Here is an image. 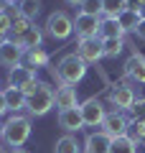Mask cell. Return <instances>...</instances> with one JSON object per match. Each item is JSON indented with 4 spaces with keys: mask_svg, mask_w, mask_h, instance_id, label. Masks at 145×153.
Returning a JSON list of instances; mask_svg holds the SVG:
<instances>
[{
    "mask_svg": "<svg viewBox=\"0 0 145 153\" xmlns=\"http://www.w3.org/2000/svg\"><path fill=\"white\" fill-rule=\"evenodd\" d=\"M5 94V102H8V112H18V110H26V94L16 87H5L3 89Z\"/></svg>",
    "mask_w": 145,
    "mask_h": 153,
    "instance_id": "ac0fdd59",
    "label": "cell"
},
{
    "mask_svg": "<svg viewBox=\"0 0 145 153\" xmlns=\"http://www.w3.org/2000/svg\"><path fill=\"white\" fill-rule=\"evenodd\" d=\"M0 92H3V89H0Z\"/></svg>",
    "mask_w": 145,
    "mask_h": 153,
    "instance_id": "f35d334b",
    "label": "cell"
},
{
    "mask_svg": "<svg viewBox=\"0 0 145 153\" xmlns=\"http://www.w3.org/2000/svg\"><path fill=\"white\" fill-rule=\"evenodd\" d=\"M26 64L31 66V69H41V66H48V54L43 51V46L26 51Z\"/></svg>",
    "mask_w": 145,
    "mask_h": 153,
    "instance_id": "ffe728a7",
    "label": "cell"
},
{
    "mask_svg": "<svg viewBox=\"0 0 145 153\" xmlns=\"http://www.w3.org/2000/svg\"><path fill=\"white\" fill-rule=\"evenodd\" d=\"M56 107H59V112L79 107L76 89H74V87H69V84H61V87H56Z\"/></svg>",
    "mask_w": 145,
    "mask_h": 153,
    "instance_id": "9a60e30c",
    "label": "cell"
},
{
    "mask_svg": "<svg viewBox=\"0 0 145 153\" xmlns=\"http://www.w3.org/2000/svg\"><path fill=\"white\" fill-rule=\"evenodd\" d=\"M8 3H16V0H8Z\"/></svg>",
    "mask_w": 145,
    "mask_h": 153,
    "instance_id": "74e56055",
    "label": "cell"
},
{
    "mask_svg": "<svg viewBox=\"0 0 145 153\" xmlns=\"http://www.w3.org/2000/svg\"><path fill=\"white\" fill-rule=\"evenodd\" d=\"M43 31H46L51 38H56V41H66V38L74 36V18H69L64 10H54L46 18Z\"/></svg>",
    "mask_w": 145,
    "mask_h": 153,
    "instance_id": "3957f363",
    "label": "cell"
},
{
    "mask_svg": "<svg viewBox=\"0 0 145 153\" xmlns=\"http://www.w3.org/2000/svg\"><path fill=\"white\" fill-rule=\"evenodd\" d=\"M54 105H56V89L51 87V84H46V82H43V87L38 89L33 97L26 100V110H28V115H33V117H43Z\"/></svg>",
    "mask_w": 145,
    "mask_h": 153,
    "instance_id": "277c9868",
    "label": "cell"
},
{
    "mask_svg": "<svg viewBox=\"0 0 145 153\" xmlns=\"http://www.w3.org/2000/svg\"><path fill=\"white\" fill-rule=\"evenodd\" d=\"M81 120H84V128H102L104 117H107V110H104L102 100L99 97H89L79 105Z\"/></svg>",
    "mask_w": 145,
    "mask_h": 153,
    "instance_id": "5b68a950",
    "label": "cell"
},
{
    "mask_svg": "<svg viewBox=\"0 0 145 153\" xmlns=\"http://www.w3.org/2000/svg\"><path fill=\"white\" fill-rule=\"evenodd\" d=\"M138 13H140V18L145 21V5H140V10H138Z\"/></svg>",
    "mask_w": 145,
    "mask_h": 153,
    "instance_id": "e575fe53",
    "label": "cell"
},
{
    "mask_svg": "<svg viewBox=\"0 0 145 153\" xmlns=\"http://www.w3.org/2000/svg\"><path fill=\"white\" fill-rule=\"evenodd\" d=\"M127 0H104V5H102V16L104 18H120L125 10H127Z\"/></svg>",
    "mask_w": 145,
    "mask_h": 153,
    "instance_id": "44dd1931",
    "label": "cell"
},
{
    "mask_svg": "<svg viewBox=\"0 0 145 153\" xmlns=\"http://www.w3.org/2000/svg\"><path fill=\"white\" fill-rule=\"evenodd\" d=\"M135 36L145 41V21H140V26H138V31H135Z\"/></svg>",
    "mask_w": 145,
    "mask_h": 153,
    "instance_id": "4dcf8cb0",
    "label": "cell"
},
{
    "mask_svg": "<svg viewBox=\"0 0 145 153\" xmlns=\"http://www.w3.org/2000/svg\"><path fill=\"white\" fill-rule=\"evenodd\" d=\"M130 112H132L135 120H145V97H138V100H135V105H132Z\"/></svg>",
    "mask_w": 145,
    "mask_h": 153,
    "instance_id": "4316f807",
    "label": "cell"
},
{
    "mask_svg": "<svg viewBox=\"0 0 145 153\" xmlns=\"http://www.w3.org/2000/svg\"><path fill=\"white\" fill-rule=\"evenodd\" d=\"M99 18L94 16H87V13H79V16L74 18V33L81 38H99Z\"/></svg>",
    "mask_w": 145,
    "mask_h": 153,
    "instance_id": "30bf717a",
    "label": "cell"
},
{
    "mask_svg": "<svg viewBox=\"0 0 145 153\" xmlns=\"http://www.w3.org/2000/svg\"><path fill=\"white\" fill-rule=\"evenodd\" d=\"M28 138H31V117L16 112L13 117H8V120L3 123V140H5V146H10L13 151H16V148H23Z\"/></svg>",
    "mask_w": 145,
    "mask_h": 153,
    "instance_id": "7a4b0ae2",
    "label": "cell"
},
{
    "mask_svg": "<svg viewBox=\"0 0 145 153\" xmlns=\"http://www.w3.org/2000/svg\"><path fill=\"white\" fill-rule=\"evenodd\" d=\"M51 74L59 79L61 84H69V87H74L76 82H81L87 76V64L74 54H64L59 61H56V66H51Z\"/></svg>",
    "mask_w": 145,
    "mask_h": 153,
    "instance_id": "6da1fadb",
    "label": "cell"
},
{
    "mask_svg": "<svg viewBox=\"0 0 145 153\" xmlns=\"http://www.w3.org/2000/svg\"><path fill=\"white\" fill-rule=\"evenodd\" d=\"M125 74H127L132 82L145 84V56L138 54V51H132V54L127 56V61H125Z\"/></svg>",
    "mask_w": 145,
    "mask_h": 153,
    "instance_id": "7c38bea8",
    "label": "cell"
},
{
    "mask_svg": "<svg viewBox=\"0 0 145 153\" xmlns=\"http://www.w3.org/2000/svg\"><path fill=\"white\" fill-rule=\"evenodd\" d=\"M102 5H104V0H84V5H81V13L99 18V16H102Z\"/></svg>",
    "mask_w": 145,
    "mask_h": 153,
    "instance_id": "484cf974",
    "label": "cell"
},
{
    "mask_svg": "<svg viewBox=\"0 0 145 153\" xmlns=\"http://www.w3.org/2000/svg\"><path fill=\"white\" fill-rule=\"evenodd\" d=\"M109 148H112V138L107 133L97 130V133L87 135L84 146H81V153H109Z\"/></svg>",
    "mask_w": 145,
    "mask_h": 153,
    "instance_id": "8fae6325",
    "label": "cell"
},
{
    "mask_svg": "<svg viewBox=\"0 0 145 153\" xmlns=\"http://www.w3.org/2000/svg\"><path fill=\"white\" fill-rule=\"evenodd\" d=\"M54 153H81V148H79V143H76L74 135H64V138L56 140Z\"/></svg>",
    "mask_w": 145,
    "mask_h": 153,
    "instance_id": "7402d4cb",
    "label": "cell"
},
{
    "mask_svg": "<svg viewBox=\"0 0 145 153\" xmlns=\"http://www.w3.org/2000/svg\"><path fill=\"white\" fill-rule=\"evenodd\" d=\"M0 140H3V123H0Z\"/></svg>",
    "mask_w": 145,
    "mask_h": 153,
    "instance_id": "8d00e7d4",
    "label": "cell"
},
{
    "mask_svg": "<svg viewBox=\"0 0 145 153\" xmlns=\"http://www.w3.org/2000/svg\"><path fill=\"white\" fill-rule=\"evenodd\" d=\"M59 128H64L66 133H79L81 128H84V120H81V112L79 107L74 110H64V112H59Z\"/></svg>",
    "mask_w": 145,
    "mask_h": 153,
    "instance_id": "5bb4252c",
    "label": "cell"
},
{
    "mask_svg": "<svg viewBox=\"0 0 145 153\" xmlns=\"http://www.w3.org/2000/svg\"><path fill=\"white\" fill-rule=\"evenodd\" d=\"M125 49V41L122 38H107V41H102V51L107 59H115V56H120Z\"/></svg>",
    "mask_w": 145,
    "mask_h": 153,
    "instance_id": "603a6c76",
    "label": "cell"
},
{
    "mask_svg": "<svg viewBox=\"0 0 145 153\" xmlns=\"http://www.w3.org/2000/svg\"><path fill=\"white\" fill-rule=\"evenodd\" d=\"M8 112V102H5V94L0 92V115H5Z\"/></svg>",
    "mask_w": 145,
    "mask_h": 153,
    "instance_id": "f546056e",
    "label": "cell"
},
{
    "mask_svg": "<svg viewBox=\"0 0 145 153\" xmlns=\"http://www.w3.org/2000/svg\"><path fill=\"white\" fill-rule=\"evenodd\" d=\"M33 79H36V69H31L28 64H21L8 71V87H16V89H21L23 84L33 82Z\"/></svg>",
    "mask_w": 145,
    "mask_h": 153,
    "instance_id": "4fadbf2b",
    "label": "cell"
},
{
    "mask_svg": "<svg viewBox=\"0 0 145 153\" xmlns=\"http://www.w3.org/2000/svg\"><path fill=\"white\" fill-rule=\"evenodd\" d=\"M140 5H145V0H135L132 3V8H138V10H140Z\"/></svg>",
    "mask_w": 145,
    "mask_h": 153,
    "instance_id": "836d02e7",
    "label": "cell"
},
{
    "mask_svg": "<svg viewBox=\"0 0 145 153\" xmlns=\"http://www.w3.org/2000/svg\"><path fill=\"white\" fill-rule=\"evenodd\" d=\"M76 56H79L87 66H89V64H97L99 59H104L102 41H99V38H81L79 44H76Z\"/></svg>",
    "mask_w": 145,
    "mask_h": 153,
    "instance_id": "8992f818",
    "label": "cell"
},
{
    "mask_svg": "<svg viewBox=\"0 0 145 153\" xmlns=\"http://www.w3.org/2000/svg\"><path fill=\"white\" fill-rule=\"evenodd\" d=\"M18 10H21V16H23V18L33 21V18L41 13V3H38V0H23L21 5H18Z\"/></svg>",
    "mask_w": 145,
    "mask_h": 153,
    "instance_id": "d4e9b609",
    "label": "cell"
},
{
    "mask_svg": "<svg viewBox=\"0 0 145 153\" xmlns=\"http://www.w3.org/2000/svg\"><path fill=\"white\" fill-rule=\"evenodd\" d=\"M23 56H26V51H23L16 41H10V38L0 41V66H5V69L10 71V69H16V66H21Z\"/></svg>",
    "mask_w": 145,
    "mask_h": 153,
    "instance_id": "52a82bcc",
    "label": "cell"
},
{
    "mask_svg": "<svg viewBox=\"0 0 145 153\" xmlns=\"http://www.w3.org/2000/svg\"><path fill=\"white\" fill-rule=\"evenodd\" d=\"M117 21H120V26L125 28V33H135V31H138V26H140V21H143V18H140L138 8L127 5V10H125L122 16L117 18Z\"/></svg>",
    "mask_w": 145,
    "mask_h": 153,
    "instance_id": "d6986e66",
    "label": "cell"
},
{
    "mask_svg": "<svg viewBox=\"0 0 145 153\" xmlns=\"http://www.w3.org/2000/svg\"><path fill=\"white\" fill-rule=\"evenodd\" d=\"M125 36V28L120 26L117 18H104L99 23V41H107V38H122Z\"/></svg>",
    "mask_w": 145,
    "mask_h": 153,
    "instance_id": "e0dca14e",
    "label": "cell"
},
{
    "mask_svg": "<svg viewBox=\"0 0 145 153\" xmlns=\"http://www.w3.org/2000/svg\"><path fill=\"white\" fill-rule=\"evenodd\" d=\"M127 128H130V120L125 117V112H120V110L107 112V117H104V123H102V133H107L112 140L127 135Z\"/></svg>",
    "mask_w": 145,
    "mask_h": 153,
    "instance_id": "ba28073f",
    "label": "cell"
},
{
    "mask_svg": "<svg viewBox=\"0 0 145 153\" xmlns=\"http://www.w3.org/2000/svg\"><path fill=\"white\" fill-rule=\"evenodd\" d=\"M13 153H28V151H26V148H16V151H13Z\"/></svg>",
    "mask_w": 145,
    "mask_h": 153,
    "instance_id": "d590c367",
    "label": "cell"
},
{
    "mask_svg": "<svg viewBox=\"0 0 145 153\" xmlns=\"http://www.w3.org/2000/svg\"><path fill=\"white\" fill-rule=\"evenodd\" d=\"M66 3H69V5H74V8H76V5H79V8L84 5V0H66Z\"/></svg>",
    "mask_w": 145,
    "mask_h": 153,
    "instance_id": "d6a6232c",
    "label": "cell"
},
{
    "mask_svg": "<svg viewBox=\"0 0 145 153\" xmlns=\"http://www.w3.org/2000/svg\"><path fill=\"white\" fill-rule=\"evenodd\" d=\"M8 5H10L8 0H0V13H5V10H8Z\"/></svg>",
    "mask_w": 145,
    "mask_h": 153,
    "instance_id": "1f68e13d",
    "label": "cell"
},
{
    "mask_svg": "<svg viewBox=\"0 0 145 153\" xmlns=\"http://www.w3.org/2000/svg\"><path fill=\"white\" fill-rule=\"evenodd\" d=\"M10 41H16L18 46H21L23 51H31V49H38L41 46V41H43V31L38 26H31L23 36H18V38H10Z\"/></svg>",
    "mask_w": 145,
    "mask_h": 153,
    "instance_id": "2e32d148",
    "label": "cell"
},
{
    "mask_svg": "<svg viewBox=\"0 0 145 153\" xmlns=\"http://www.w3.org/2000/svg\"><path fill=\"white\" fill-rule=\"evenodd\" d=\"M0 153H3V151H0Z\"/></svg>",
    "mask_w": 145,
    "mask_h": 153,
    "instance_id": "60d3db41",
    "label": "cell"
},
{
    "mask_svg": "<svg viewBox=\"0 0 145 153\" xmlns=\"http://www.w3.org/2000/svg\"><path fill=\"white\" fill-rule=\"evenodd\" d=\"M135 100H138L135 89L125 87V84H117V87H112V92H109V102H112V107L120 110V112H130L132 105H135Z\"/></svg>",
    "mask_w": 145,
    "mask_h": 153,
    "instance_id": "9c48e42d",
    "label": "cell"
},
{
    "mask_svg": "<svg viewBox=\"0 0 145 153\" xmlns=\"http://www.w3.org/2000/svg\"><path fill=\"white\" fill-rule=\"evenodd\" d=\"M10 38V18L5 13H0V41Z\"/></svg>",
    "mask_w": 145,
    "mask_h": 153,
    "instance_id": "83f0119b",
    "label": "cell"
},
{
    "mask_svg": "<svg viewBox=\"0 0 145 153\" xmlns=\"http://www.w3.org/2000/svg\"><path fill=\"white\" fill-rule=\"evenodd\" d=\"M127 3H130V0H127Z\"/></svg>",
    "mask_w": 145,
    "mask_h": 153,
    "instance_id": "ab89813d",
    "label": "cell"
},
{
    "mask_svg": "<svg viewBox=\"0 0 145 153\" xmlns=\"http://www.w3.org/2000/svg\"><path fill=\"white\" fill-rule=\"evenodd\" d=\"M109 153H138V146H135L127 135H122V138H115V140H112Z\"/></svg>",
    "mask_w": 145,
    "mask_h": 153,
    "instance_id": "cb8c5ba5",
    "label": "cell"
},
{
    "mask_svg": "<svg viewBox=\"0 0 145 153\" xmlns=\"http://www.w3.org/2000/svg\"><path fill=\"white\" fill-rule=\"evenodd\" d=\"M41 87H43V82H38V79H33V82L23 84V87H21V92L26 94V100H28V97H33V94H36V92H38Z\"/></svg>",
    "mask_w": 145,
    "mask_h": 153,
    "instance_id": "f1b7e54d",
    "label": "cell"
}]
</instances>
